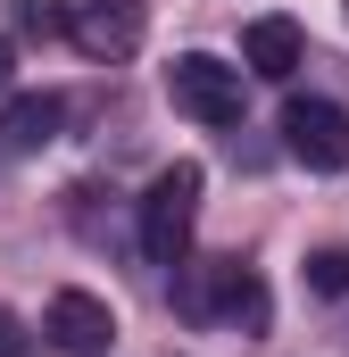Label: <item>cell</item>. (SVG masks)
Instances as JSON below:
<instances>
[{"mask_svg": "<svg viewBox=\"0 0 349 357\" xmlns=\"http://www.w3.org/2000/svg\"><path fill=\"white\" fill-rule=\"evenodd\" d=\"M200 191H208L200 158H174V167L150 175V191H142V258H150V266H183V258H191Z\"/></svg>", "mask_w": 349, "mask_h": 357, "instance_id": "obj_1", "label": "cell"}, {"mask_svg": "<svg viewBox=\"0 0 349 357\" xmlns=\"http://www.w3.org/2000/svg\"><path fill=\"white\" fill-rule=\"evenodd\" d=\"M167 100L191 125H242V67L216 50H183L167 67Z\"/></svg>", "mask_w": 349, "mask_h": 357, "instance_id": "obj_2", "label": "cell"}, {"mask_svg": "<svg viewBox=\"0 0 349 357\" xmlns=\"http://www.w3.org/2000/svg\"><path fill=\"white\" fill-rule=\"evenodd\" d=\"M150 33V8L142 0H67V42L100 59V67H125Z\"/></svg>", "mask_w": 349, "mask_h": 357, "instance_id": "obj_3", "label": "cell"}, {"mask_svg": "<svg viewBox=\"0 0 349 357\" xmlns=\"http://www.w3.org/2000/svg\"><path fill=\"white\" fill-rule=\"evenodd\" d=\"M283 150L308 167V175H341L349 167V108L341 100H283Z\"/></svg>", "mask_w": 349, "mask_h": 357, "instance_id": "obj_4", "label": "cell"}, {"mask_svg": "<svg viewBox=\"0 0 349 357\" xmlns=\"http://www.w3.org/2000/svg\"><path fill=\"white\" fill-rule=\"evenodd\" d=\"M42 341L67 357H100L117 341V307L108 299H91V291H50V307H42Z\"/></svg>", "mask_w": 349, "mask_h": 357, "instance_id": "obj_5", "label": "cell"}, {"mask_svg": "<svg viewBox=\"0 0 349 357\" xmlns=\"http://www.w3.org/2000/svg\"><path fill=\"white\" fill-rule=\"evenodd\" d=\"M308 59V33L291 25V17H250L242 25V67L266 75V84H291V67Z\"/></svg>", "mask_w": 349, "mask_h": 357, "instance_id": "obj_6", "label": "cell"}, {"mask_svg": "<svg viewBox=\"0 0 349 357\" xmlns=\"http://www.w3.org/2000/svg\"><path fill=\"white\" fill-rule=\"evenodd\" d=\"M200 307H216V316H225V324H242V333H266V316H274V299H266V282H258L250 266H208Z\"/></svg>", "mask_w": 349, "mask_h": 357, "instance_id": "obj_7", "label": "cell"}, {"mask_svg": "<svg viewBox=\"0 0 349 357\" xmlns=\"http://www.w3.org/2000/svg\"><path fill=\"white\" fill-rule=\"evenodd\" d=\"M59 125H67V100H59V91H25V100H8V116H0V142H8V150H42V142H59Z\"/></svg>", "mask_w": 349, "mask_h": 357, "instance_id": "obj_8", "label": "cell"}, {"mask_svg": "<svg viewBox=\"0 0 349 357\" xmlns=\"http://www.w3.org/2000/svg\"><path fill=\"white\" fill-rule=\"evenodd\" d=\"M308 291L316 299H349V241H325V250H308Z\"/></svg>", "mask_w": 349, "mask_h": 357, "instance_id": "obj_9", "label": "cell"}, {"mask_svg": "<svg viewBox=\"0 0 349 357\" xmlns=\"http://www.w3.org/2000/svg\"><path fill=\"white\" fill-rule=\"evenodd\" d=\"M0 357H25V333H17L8 316H0Z\"/></svg>", "mask_w": 349, "mask_h": 357, "instance_id": "obj_10", "label": "cell"}, {"mask_svg": "<svg viewBox=\"0 0 349 357\" xmlns=\"http://www.w3.org/2000/svg\"><path fill=\"white\" fill-rule=\"evenodd\" d=\"M8 75H17V42L0 33V91H8Z\"/></svg>", "mask_w": 349, "mask_h": 357, "instance_id": "obj_11", "label": "cell"}]
</instances>
